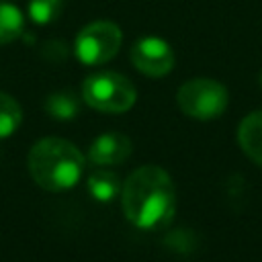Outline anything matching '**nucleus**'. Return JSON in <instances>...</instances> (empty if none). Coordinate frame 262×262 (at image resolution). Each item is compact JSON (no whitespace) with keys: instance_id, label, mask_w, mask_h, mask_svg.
<instances>
[{"instance_id":"obj_6","label":"nucleus","mask_w":262,"mask_h":262,"mask_svg":"<svg viewBox=\"0 0 262 262\" xmlns=\"http://www.w3.org/2000/svg\"><path fill=\"white\" fill-rule=\"evenodd\" d=\"M131 63L149 78H162L174 68V51L160 37H139L131 45Z\"/></svg>"},{"instance_id":"obj_4","label":"nucleus","mask_w":262,"mask_h":262,"mask_svg":"<svg viewBox=\"0 0 262 262\" xmlns=\"http://www.w3.org/2000/svg\"><path fill=\"white\" fill-rule=\"evenodd\" d=\"M227 88L211 78H194L184 82L176 92L180 111L199 121H211L227 108Z\"/></svg>"},{"instance_id":"obj_11","label":"nucleus","mask_w":262,"mask_h":262,"mask_svg":"<svg viewBox=\"0 0 262 262\" xmlns=\"http://www.w3.org/2000/svg\"><path fill=\"white\" fill-rule=\"evenodd\" d=\"M20 121H23L20 104L12 96L0 92V139L10 137L18 129Z\"/></svg>"},{"instance_id":"obj_13","label":"nucleus","mask_w":262,"mask_h":262,"mask_svg":"<svg viewBox=\"0 0 262 262\" xmlns=\"http://www.w3.org/2000/svg\"><path fill=\"white\" fill-rule=\"evenodd\" d=\"M61 12V0H29V16L37 25L53 23Z\"/></svg>"},{"instance_id":"obj_1","label":"nucleus","mask_w":262,"mask_h":262,"mask_svg":"<svg viewBox=\"0 0 262 262\" xmlns=\"http://www.w3.org/2000/svg\"><path fill=\"white\" fill-rule=\"evenodd\" d=\"M127 221L139 229L166 227L176 211V190L170 174L160 166H141L129 174L121 188Z\"/></svg>"},{"instance_id":"obj_9","label":"nucleus","mask_w":262,"mask_h":262,"mask_svg":"<svg viewBox=\"0 0 262 262\" xmlns=\"http://www.w3.org/2000/svg\"><path fill=\"white\" fill-rule=\"evenodd\" d=\"M25 31V16L23 12L0 0V45H6L10 41H16Z\"/></svg>"},{"instance_id":"obj_5","label":"nucleus","mask_w":262,"mask_h":262,"mask_svg":"<svg viewBox=\"0 0 262 262\" xmlns=\"http://www.w3.org/2000/svg\"><path fill=\"white\" fill-rule=\"evenodd\" d=\"M123 43V33L113 20H94L88 23L74 41L76 57L86 66L106 63L117 55Z\"/></svg>"},{"instance_id":"obj_3","label":"nucleus","mask_w":262,"mask_h":262,"mask_svg":"<svg viewBox=\"0 0 262 262\" xmlns=\"http://www.w3.org/2000/svg\"><path fill=\"white\" fill-rule=\"evenodd\" d=\"M82 98L94 111L125 113L135 104L137 90L131 80L119 72H96L84 80Z\"/></svg>"},{"instance_id":"obj_10","label":"nucleus","mask_w":262,"mask_h":262,"mask_svg":"<svg viewBox=\"0 0 262 262\" xmlns=\"http://www.w3.org/2000/svg\"><path fill=\"white\" fill-rule=\"evenodd\" d=\"M121 190V182H119V176L113 174V172H94L90 178H88V192L96 199V201H111L113 196H117V192Z\"/></svg>"},{"instance_id":"obj_2","label":"nucleus","mask_w":262,"mask_h":262,"mask_svg":"<svg viewBox=\"0 0 262 262\" xmlns=\"http://www.w3.org/2000/svg\"><path fill=\"white\" fill-rule=\"evenodd\" d=\"M31 178L49 192H61L78 184L84 172V156L80 149L59 137L37 141L27 158Z\"/></svg>"},{"instance_id":"obj_7","label":"nucleus","mask_w":262,"mask_h":262,"mask_svg":"<svg viewBox=\"0 0 262 262\" xmlns=\"http://www.w3.org/2000/svg\"><path fill=\"white\" fill-rule=\"evenodd\" d=\"M131 154V139L123 133H102L98 135L90 149H88V158L92 164L98 166H111V164H121L129 158Z\"/></svg>"},{"instance_id":"obj_8","label":"nucleus","mask_w":262,"mask_h":262,"mask_svg":"<svg viewBox=\"0 0 262 262\" xmlns=\"http://www.w3.org/2000/svg\"><path fill=\"white\" fill-rule=\"evenodd\" d=\"M237 141L246 156L262 166V111L250 113L242 119L237 129Z\"/></svg>"},{"instance_id":"obj_12","label":"nucleus","mask_w":262,"mask_h":262,"mask_svg":"<svg viewBox=\"0 0 262 262\" xmlns=\"http://www.w3.org/2000/svg\"><path fill=\"white\" fill-rule=\"evenodd\" d=\"M45 108L55 117V119H72L78 113V100L72 92H55L47 98Z\"/></svg>"}]
</instances>
